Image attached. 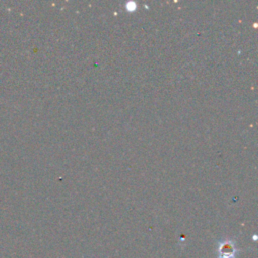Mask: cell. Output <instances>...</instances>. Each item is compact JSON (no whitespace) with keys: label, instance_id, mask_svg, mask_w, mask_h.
<instances>
[{"label":"cell","instance_id":"1","mask_svg":"<svg viewBox=\"0 0 258 258\" xmlns=\"http://www.w3.org/2000/svg\"><path fill=\"white\" fill-rule=\"evenodd\" d=\"M239 251L240 250L235 246V243L232 240H225L218 245L217 258H236Z\"/></svg>","mask_w":258,"mask_h":258}]
</instances>
